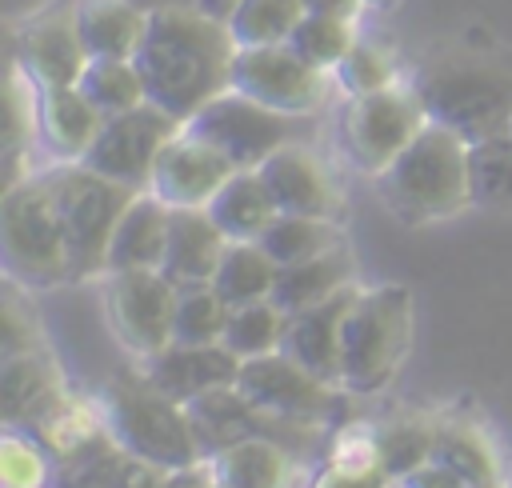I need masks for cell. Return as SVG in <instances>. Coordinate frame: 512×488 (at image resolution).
Wrapping results in <instances>:
<instances>
[{
	"label": "cell",
	"instance_id": "obj_1",
	"mask_svg": "<svg viewBox=\"0 0 512 488\" xmlns=\"http://www.w3.org/2000/svg\"><path fill=\"white\" fill-rule=\"evenodd\" d=\"M236 48L240 44L224 20H212L192 4H172L148 12V32L132 60L148 100L188 124L208 100L232 88Z\"/></svg>",
	"mask_w": 512,
	"mask_h": 488
},
{
	"label": "cell",
	"instance_id": "obj_2",
	"mask_svg": "<svg viewBox=\"0 0 512 488\" xmlns=\"http://www.w3.org/2000/svg\"><path fill=\"white\" fill-rule=\"evenodd\" d=\"M412 88L428 120L460 132L468 144L512 132V52L472 44L440 48L416 68Z\"/></svg>",
	"mask_w": 512,
	"mask_h": 488
},
{
	"label": "cell",
	"instance_id": "obj_3",
	"mask_svg": "<svg viewBox=\"0 0 512 488\" xmlns=\"http://www.w3.org/2000/svg\"><path fill=\"white\" fill-rule=\"evenodd\" d=\"M100 408L108 436L124 456H136L160 472L188 468L208 456L188 408L160 392L140 368L108 380L100 388Z\"/></svg>",
	"mask_w": 512,
	"mask_h": 488
},
{
	"label": "cell",
	"instance_id": "obj_4",
	"mask_svg": "<svg viewBox=\"0 0 512 488\" xmlns=\"http://www.w3.org/2000/svg\"><path fill=\"white\" fill-rule=\"evenodd\" d=\"M468 140L436 120L376 176L380 200L404 224L448 220L472 204V172H468Z\"/></svg>",
	"mask_w": 512,
	"mask_h": 488
},
{
	"label": "cell",
	"instance_id": "obj_5",
	"mask_svg": "<svg viewBox=\"0 0 512 488\" xmlns=\"http://www.w3.org/2000/svg\"><path fill=\"white\" fill-rule=\"evenodd\" d=\"M412 292L404 284H360L340 328V388L384 392L412 348Z\"/></svg>",
	"mask_w": 512,
	"mask_h": 488
},
{
	"label": "cell",
	"instance_id": "obj_6",
	"mask_svg": "<svg viewBox=\"0 0 512 488\" xmlns=\"http://www.w3.org/2000/svg\"><path fill=\"white\" fill-rule=\"evenodd\" d=\"M0 252H4V276L24 284L28 292L72 284L68 236H64V224H60L44 168H36L20 184L4 188Z\"/></svg>",
	"mask_w": 512,
	"mask_h": 488
},
{
	"label": "cell",
	"instance_id": "obj_7",
	"mask_svg": "<svg viewBox=\"0 0 512 488\" xmlns=\"http://www.w3.org/2000/svg\"><path fill=\"white\" fill-rule=\"evenodd\" d=\"M44 172H48L52 200H56V212L68 236L72 284L104 280L116 220L136 192L92 172L88 164H44Z\"/></svg>",
	"mask_w": 512,
	"mask_h": 488
},
{
	"label": "cell",
	"instance_id": "obj_8",
	"mask_svg": "<svg viewBox=\"0 0 512 488\" xmlns=\"http://www.w3.org/2000/svg\"><path fill=\"white\" fill-rule=\"evenodd\" d=\"M424 128H428V108L412 88V80H400L384 92L344 100L340 148L356 172L380 176Z\"/></svg>",
	"mask_w": 512,
	"mask_h": 488
},
{
	"label": "cell",
	"instance_id": "obj_9",
	"mask_svg": "<svg viewBox=\"0 0 512 488\" xmlns=\"http://www.w3.org/2000/svg\"><path fill=\"white\" fill-rule=\"evenodd\" d=\"M104 312L116 344L136 360L160 356L176 340V300L180 284H172L160 268H128L108 272L104 280Z\"/></svg>",
	"mask_w": 512,
	"mask_h": 488
},
{
	"label": "cell",
	"instance_id": "obj_10",
	"mask_svg": "<svg viewBox=\"0 0 512 488\" xmlns=\"http://www.w3.org/2000/svg\"><path fill=\"white\" fill-rule=\"evenodd\" d=\"M308 120L312 116H288V112H276V108L228 88L216 100H208L184 128L204 136L208 144H216L236 168H260L276 148L304 140L300 128Z\"/></svg>",
	"mask_w": 512,
	"mask_h": 488
},
{
	"label": "cell",
	"instance_id": "obj_11",
	"mask_svg": "<svg viewBox=\"0 0 512 488\" xmlns=\"http://www.w3.org/2000/svg\"><path fill=\"white\" fill-rule=\"evenodd\" d=\"M232 88L276 108V112H288V116H320L328 108V100L340 92L336 76L328 68L308 64L288 44L236 48Z\"/></svg>",
	"mask_w": 512,
	"mask_h": 488
},
{
	"label": "cell",
	"instance_id": "obj_12",
	"mask_svg": "<svg viewBox=\"0 0 512 488\" xmlns=\"http://www.w3.org/2000/svg\"><path fill=\"white\" fill-rule=\"evenodd\" d=\"M236 388L268 416L276 420H304V424H328L332 412H340L344 392L340 384L316 376L312 368H304L300 360H292L288 352H268V356H252L240 364Z\"/></svg>",
	"mask_w": 512,
	"mask_h": 488
},
{
	"label": "cell",
	"instance_id": "obj_13",
	"mask_svg": "<svg viewBox=\"0 0 512 488\" xmlns=\"http://www.w3.org/2000/svg\"><path fill=\"white\" fill-rule=\"evenodd\" d=\"M184 124L176 116H168L164 108H156L152 100L132 108V112H120V116H108L92 152L80 160L88 164L92 172L132 188V192H148L152 184V168L164 152V144L180 132Z\"/></svg>",
	"mask_w": 512,
	"mask_h": 488
},
{
	"label": "cell",
	"instance_id": "obj_14",
	"mask_svg": "<svg viewBox=\"0 0 512 488\" xmlns=\"http://www.w3.org/2000/svg\"><path fill=\"white\" fill-rule=\"evenodd\" d=\"M12 56L36 76L40 88L76 84L92 60L80 40L76 0H52L48 8L32 12L12 36Z\"/></svg>",
	"mask_w": 512,
	"mask_h": 488
},
{
	"label": "cell",
	"instance_id": "obj_15",
	"mask_svg": "<svg viewBox=\"0 0 512 488\" xmlns=\"http://www.w3.org/2000/svg\"><path fill=\"white\" fill-rule=\"evenodd\" d=\"M232 172H236V164L216 144H208L204 136L180 128L164 144V152H160V160L152 168L148 192L160 196L168 208H208L212 196L228 184Z\"/></svg>",
	"mask_w": 512,
	"mask_h": 488
},
{
	"label": "cell",
	"instance_id": "obj_16",
	"mask_svg": "<svg viewBox=\"0 0 512 488\" xmlns=\"http://www.w3.org/2000/svg\"><path fill=\"white\" fill-rule=\"evenodd\" d=\"M256 172L264 176V184H268V192H272L280 212L340 220V212H344L340 184L332 180L324 156L308 140H292V144L276 148Z\"/></svg>",
	"mask_w": 512,
	"mask_h": 488
},
{
	"label": "cell",
	"instance_id": "obj_17",
	"mask_svg": "<svg viewBox=\"0 0 512 488\" xmlns=\"http://www.w3.org/2000/svg\"><path fill=\"white\" fill-rule=\"evenodd\" d=\"M240 356L228 352L224 344H184V340H172L160 356L136 364L160 392H168L172 400L188 404L212 388H228L236 384L240 376Z\"/></svg>",
	"mask_w": 512,
	"mask_h": 488
},
{
	"label": "cell",
	"instance_id": "obj_18",
	"mask_svg": "<svg viewBox=\"0 0 512 488\" xmlns=\"http://www.w3.org/2000/svg\"><path fill=\"white\" fill-rule=\"evenodd\" d=\"M28 432L64 464H80V460H88L112 444L100 396H80L68 388L28 420Z\"/></svg>",
	"mask_w": 512,
	"mask_h": 488
},
{
	"label": "cell",
	"instance_id": "obj_19",
	"mask_svg": "<svg viewBox=\"0 0 512 488\" xmlns=\"http://www.w3.org/2000/svg\"><path fill=\"white\" fill-rule=\"evenodd\" d=\"M104 128L100 108L76 88H40V152L48 164H80Z\"/></svg>",
	"mask_w": 512,
	"mask_h": 488
},
{
	"label": "cell",
	"instance_id": "obj_20",
	"mask_svg": "<svg viewBox=\"0 0 512 488\" xmlns=\"http://www.w3.org/2000/svg\"><path fill=\"white\" fill-rule=\"evenodd\" d=\"M228 236L216 228V220L208 216V208H172V224H168V248H164V264L160 272L172 284H212L224 252H228Z\"/></svg>",
	"mask_w": 512,
	"mask_h": 488
},
{
	"label": "cell",
	"instance_id": "obj_21",
	"mask_svg": "<svg viewBox=\"0 0 512 488\" xmlns=\"http://www.w3.org/2000/svg\"><path fill=\"white\" fill-rule=\"evenodd\" d=\"M208 460L224 488H296L304 480V460L272 436L232 440Z\"/></svg>",
	"mask_w": 512,
	"mask_h": 488
},
{
	"label": "cell",
	"instance_id": "obj_22",
	"mask_svg": "<svg viewBox=\"0 0 512 488\" xmlns=\"http://www.w3.org/2000/svg\"><path fill=\"white\" fill-rule=\"evenodd\" d=\"M356 288L360 284L344 288L340 296H332V300H324L316 308L292 312L288 316V328H284L280 352H288L292 360H300L316 376L340 384V328H344V316H348V304H352Z\"/></svg>",
	"mask_w": 512,
	"mask_h": 488
},
{
	"label": "cell",
	"instance_id": "obj_23",
	"mask_svg": "<svg viewBox=\"0 0 512 488\" xmlns=\"http://www.w3.org/2000/svg\"><path fill=\"white\" fill-rule=\"evenodd\" d=\"M168 224H172V208L152 192H136L116 220V232L108 244V272L160 268L168 248Z\"/></svg>",
	"mask_w": 512,
	"mask_h": 488
},
{
	"label": "cell",
	"instance_id": "obj_24",
	"mask_svg": "<svg viewBox=\"0 0 512 488\" xmlns=\"http://www.w3.org/2000/svg\"><path fill=\"white\" fill-rule=\"evenodd\" d=\"M352 284H360L356 280V252H352L348 240H340L336 248H328V252H320L312 260L280 268L272 300L292 316V312H304V308H316V304L340 296Z\"/></svg>",
	"mask_w": 512,
	"mask_h": 488
},
{
	"label": "cell",
	"instance_id": "obj_25",
	"mask_svg": "<svg viewBox=\"0 0 512 488\" xmlns=\"http://www.w3.org/2000/svg\"><path fill=\"white\" fill-rule=\"evenodd\" d=\"M68 388L64 368L56 364L52 348L36 352H12L0 364V392H4V420L8 424H28L40 408H48L60 392Z\"/></svg>",
	"mask_w": 512,
	"mask_h": 488
},
{
	"label": "cell",
	"instance_id": "obj_26",
	"mask_svg": "<svg viewBox=\"0 0 512 488\" xmlns=\"http://www.w3.org/2000/svg\"><path fill=\"white\" fill-rule=\"evenodd\" d=\"M76 24L92 60H132L148 32V8L136 0H76Z\"/></svg>",
	"mask_w": 512,
	"mask_h": 488
},
{
	"label": "cell",
	"instance_id": "obj_27",
	"mask_svg": "<svg viewBox=\"0 0 512 488\" xmlns=\"http://www.w3.org/2000/svg\"><path fill=\"white\" fill-rule=\"evenodd\" d=\"M208 216L216 220V228L228 240H260L268 232V224L280 216V208L256 168H236L228 176V184L212 196Z\"/></svg>",
	"mask_w": 512,
	"mask_h": 488
},
{
	"label": "cell",
	"instance_id": "obj_28",
	"mask_svg": "<svg viewBox=\"0 0 512 488\" xmlns=\"http://www.w3.org/2000/svg\"><path fill=\"white\" fill-rule=\"evenodd\" d=\"M436 460L448 464L456 476H464L468 488H484V484H504V480H512L500 444H496L492 432H488L484 424H476V420H440Z\"/></svg>",
	"mask_w": 512,
	"mask_h": 488
},
{
	"label": "cell",
	"instance_id": "obj_29",
	"mask_svg": "<svg viewBox=\"0 0 512 488\" xmlns=\"http://www.w3.org/2000/svg\"><path fill=\"white\" fill-rule=\"evenodd\" d=\"M276 276H280V264L260 248V240H232L212 276V288L228 308H240V304L268 300L276 288Z\"/></svg>",
	"mask_w": 512,
	"mask_h": 488
},
{
	"label": "cell",
	"instance_id": "obj_30",
	"mask_svg": "<svg viewBox=\"0 0 512 488\" xmlns=\"http://www.w3.org/2000/svg\"><path fill=\"white\" fill-rule=\"evenodd\" d=\"M436 440H440V420L432 416H392L384 424H376V452H380V468L392 476V484H400L404 476H412L416 468H424L428 460H436Z\"/></svg>",
	"mask_w": 512,
	"mask_h": 488
},
{
	"label": "cell",
	"instance_id": "obj_31",
	"mask_svg": "<svg viewBox=\"0 0 512 488\" xmlns=\"http://www.w3.org/2000/svg\"><path fill=\"white\" fill-rule=\"evenodd\" d=\"M344 236V224L340 220H324V216H292V212H280L268 232L260 236V248L280 264H300V260H312L328 248H336Z\"/></svg>",
	"mask_w": 512,
	"mask_h": 488
},
{
	"label": "cell",
	"instance_id": "obj_32",
	"mask_svg": "<svg viewBox=\"0 0 512 488\" xmlns=\"http://www.w3.org/2000/svg\"><path fill=\"white\" fill-rule=\"evenodd\" d=\"M76 88L100 108L104 120L148 104V88H144V76H140L136 60H108V56H96V60H88V68L80 72Z\"/></svg>",
	"mask_w": 512,
	"mask_h": 488
},
{
	"label": "cell",
	"instance_id": "obj_33",
	"mask_svg": "<svg viewBox=\"0 0 512 488\" xmlns=\"http://www.w3.org/2000/svg\"><path fill=\"white\" fill-rule=\"evenodd\" d=\"M284 328H288V312L268 296V300L232 308L220 344H224L228 352H236L240 360H252V356L280 352V344H284Z\"/></svg>",
	"mask_w": 512,
	"mask_h": 488
},
{
	"label": "cell",
	"instance_id": "obj_34",
	"mask_svg": "<svg viewBox=\"0 0 512 488\" xmlns=\"http://www.w3.org/2000/svg\"><path fill=\"white\" fill-rule=\"evenodd\" d=\"M332 76H336V88H340L344 100H348V96L384 92V88H392V84L404 80L396 52H392L388 44L372 40V36H360V40L348 48V56L332 68Z\"/></svg>",
	"mask_w": 512,
	"mask_h": 488
},
{
	"label": "cell",
	"instance_id": "obj_35",
	"mask_svg": "<svg viewBox=\"0 0 512 488\" xmlns=\"http://www.w3.org/2000/svg\"><path fill=\"white\" fill-rule=\"evenodd\" d=\"M304 16H308L304 0H240V8L228 16V28L240 48L288 44V36Z\"/></svg>",
	"mask_w": 512,
	"mask_h": 488
},
{
	"label": "cell",
	"instance_id": "obj_36",
	"mask_svg": "<svg viewBox=\"0 0 512 488\" xmlns=\"http://www.w3.org/2000/svg\"><path fill=\"white\" fill-rule=\"evenodd\" d=\"M356 40H360V24H356V20H336V16H316V12H308V16L296 24V32L288 36V48L300 52L308 64L332 72V68L348 56V48H352Z\"/></svg>",
	"mask_w": 512,
	"mask_h": 488
},
{
	"label": "cell",
	"instance_id": "obj_37",
	"mask_svg": "<svg viewBox=\"0 0 512 488\" xmlns=\"http://www.w3.org/2000/svg\"><path fill=\"white\" fill-rule=\"evenodd\" d=\"M232 308L212 284H184L176 300V340L184 344H220Z\"/></svg>",
	"mask_w": 512,
	"mask_h": 488
},
{
	"label": "cell",
	"instance_id": "obj_38",
	"mask_svg": "<svg viewBox=\"0 0 512 488\" xmlns=\"http://www.w3.org/2000/svg\"><path fill=\"white\" fill-rule=\"evenodd\" d=\"M472 204H512V132L476 140L468 148Z\"/></svg>",
	"mask_w": 512,
	"mask_h": 488
},
{
	"label": "cell",
	"instance_id": "obj_39",
	"mask_svg": "<svg viewBox=\"0 0 512 488\" xmlns=\"http://www.w3.org/2000/svg\"><path fill=\"white\" fill-rule=\"evenodd\" d=\"M52 464L48 448L32 432L8 428L0 436V488H48Z\"/></svg>",
	"mask_w": 512,
	"mask_h": 488
},
{
	"label": "cell",
	"instance_id": "obj_40",
	"mask_svg": "<svg viewBox=\"0 0 512 488\" xmlns=\"http://www.w3.org/2000/svg\"><path fill=\"white\" fill-rule=\"evenodd\" d=\"M0 320H4V356L12 352H36V348H48L44 340V328H40V316L28 300V288L8 280L4 276V304H0Z\"/></svg>",
	"mask_w": 512,
	"mask_h": 488
},
{
	"label": "cell",
	"instance_id": "obj_41",
	"mask_svg": "<svg viewBox=\"0 0 512 488\" xmlns=\"http://www.w3.org/2000/svg\"><path fill=\"white\" fill-rule=\"evenodd\" d=\"M324 460H328V464H352V468H372V464H380V452H376V424H368V420L344 424V428L332 436Z\"/></svg>",
	"mask_w": 512,
	"mask_h": 488
},
{
	"label": "cell",
	"instance_id": "obj_42",
	"mask_svg": "<svg viewBox=\"0 0 512 488\" xmlns=\"http://www.w3.org/2000/svg\"><path fill=\"white\" fill-rule=\"evenodd\" d=\"M308 488H392V476L372 464V468H352V464H328L308 480Z\"/></svg>",
	"mask_w": 512,
	"mask_h": 488
},
{
	"label": "cell",
	"instance_id": "obj_43",
	"mask_svg": "<svg viewBox=\"0 0 512 488\" xmlns=\"http://www.w3.org/2000/svg\"><path fill=\"white\" fill-rule=\"evenodd\" d=\"M400 488H468V480H464V476H456L448 464L428 460L424 468H416L412 476H404V480H400Z\"/></svg>",
	"mask_w": 512,
	"mask_h": 488
},
{
	"label": "cell",
	"instance_id": "obj_44",
	"mask_svg": "<svg viewBox=\"0 0 512 488\" xmlns=\"http://www.w3.org/2000/svg\"><path fill=\"white\" fill-rule=\"evenodd\" d=\"M160 488H216V472H212V460H196L188 468H172L160 476Z\"/></svg>",
	"mask_w": 512,
	"mask_h": 488
},
{
	"label": "cell",
	"instance_id": "obj_45",
	"mask_svg": "<svg viewBox=\"0 0 512 488\" xmlns=\"http://www.w3.org/2000/svg\"><path fill=\"white\" fill-rule=\"evenodd\" d=\"M308 12L316 16H336V20H356L360 24V12L368 8L364 0H304Z\"/></svg>",
	"mask_w": 512,
	"mask_h": 488
},
{
	"label": "cell",
	"instance_id": "obj_46",
	"mask_svg": "<svg viewBox=\"0 0 512 488\" xmlns=\"http://www.w3.org/2000/svg\"><path fill=\"white\" fill-rule=\"evenodd\" d=\"M192 8H200L204 16H212V20H224V24H228V16L240 8V0H192Z\"/></svg>",
	"mask_w": 512,
	"mask_h": 488
},
{
	"label": "cell",
	"instance_id": "obj_47",
	"mask_svg": "<svg viewBox=\"0 0 512 488\" xmlns=\"http://www.w3.org/2000/svg\"><path fill=\"white\" fill-rule=\"evenodd\" d=\"M364 4H368V8H396L400 0H364Z\"/></svg>",
	"mask_w": 512,
	"mask_h": 488
},
{
	"label": "cell",
	"instance_id": "obj_48",
	"mask_svg": "<svg viewBox=\"0 0 512 488\" xmlns=\"http://www.w3.org/2000/svg\"><path fill=\"white\" fill-rule=\"evenodd\" d=\"M484 488H512V480H504V484H484Z\"/></svg>",
	"mask_w": 512,
	"mask_h": 488
},
{
	"label": "cell",
	"instance_id": "obj_49",
	"mask_svg": "<svg viewBox=\"0 0 512 488\" xmlns=\"http://www.w3.org/2000/svg\"><path fill=\"white\" fill-rule=\"evenodd\" d=\"M216 488H224V484H220V480H216Z\"/></svg>",
	"mask_w": 512,
	"mask_h": 488
},
{
	"label": "cell",
	"instance_id": "obj_50",
	"mask_svg": "<svg viewBox=\"0 0 512 488\" xmlns=\"http://www.w3.org/2000/svg\"><path fill=\"white\" fill-rule=\"evenodd\" d=\"M392 488H400V484H392Z\"/></svg>",
	"mask_w": 512,
	"mask_h": 488
}]
</instances>
